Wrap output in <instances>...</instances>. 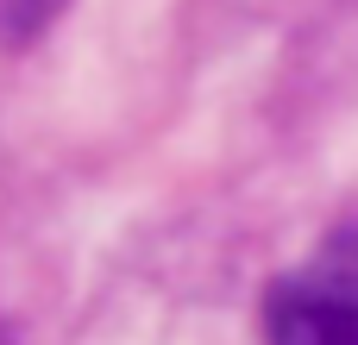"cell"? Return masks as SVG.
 Listing matches in <instances>:
<instances>
[{
    "instance_id": "1",
    "label": "cell",
    "mask_w": 358,
    "mask_h": 345,
    "mask_svg": "<svg viewBox=\"0 0 358 345\" xmlns=\"http://www.w3.org/2000/svg\"><path fill=\"white\" fill-rule=\"evenodd\" d=\"M264 345H358V220L264 289Z\"/></svg>"
},
{
    "instance_id": "2",
    "label": "cell",
    "mask_w": 358,
    "mask_h": 345,
    "mask_svg": "<svg viewBox=\"0 0 358 345\" xmlns=\"http://www.w3.org/2000/svg\"><path fill=\"white\" fill-rule=\"evenodd\" d=\"M69 0H0V44H31Z\"/></svg>"
},
{
    "instance_id": "3",
    "label": "cell",
    "mask_w": 358,
    "mask_h": 345,
    "mask_svg": "<svg viewBox=\"0 0 358 345\" xmlns=\"http://www.w3.org/2000/svg\"><path fill=\"white\" fill-rule=\"evenodd\" d=\"M0 345H6V339H0Z\"/></svg>"
}]
</instances>
